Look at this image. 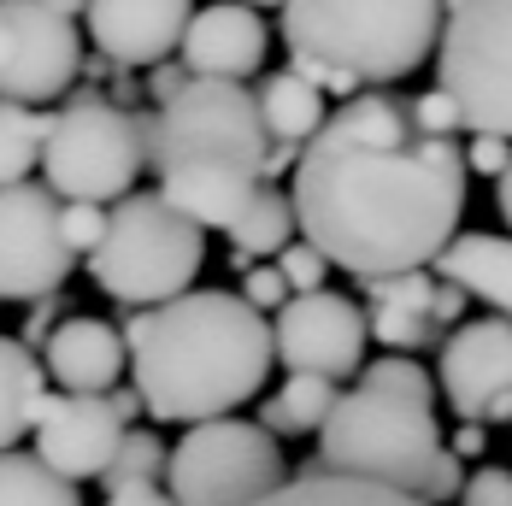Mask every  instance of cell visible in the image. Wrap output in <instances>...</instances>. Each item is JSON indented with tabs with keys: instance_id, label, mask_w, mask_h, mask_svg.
<instances>
[{
	"instance_id": "cell-23",
	"label": "cell",
	"mask_w": 512,
	"mask_h": 506,
	"mask_svg": "<svg viewBox=\"0 0 512 506\" xmlns=\"http://www.w3.org/2000/svg\"><path fill=\"white\" fill-rule=\"evenodd\" d=\"M336 383H324V377H289L277 395H265L259 401V430L271 436V442H283V436H318L324 430V418H330V406H336Z\"/></svg>"
},
{
	"instance_id": "cell-42",
	"label": "cell",
	"mask_w": 512,
	"mask_h": 506,
	"mask_svg": "<svg viewBox=\"0 0 512 506\" xmlns=\"http://www.w3.org/2000/svg\"><path fill=\"white\" fill-rule=\"evenodd\" d=\"M106 406L118 412V424H124V430H130V418H142V401H136V389H112V395H106Z\"/></svg>"
},
{
	"instance_id": "cell-45",
	"label": "cell",
	"mask_w": 512,
	"mask_h": 506,
	"mask_svg": "<svg viewBox=\"0 0 512 506\" xmlns=\"http://www.w3.org/2000/svg\"><path fill=\"white\" fill-rule=\"evenodd\" d=\"M236 6H248V12H259V6H283V0H236Z\"/></svg>"
},
{
	"instance_id": "cell-9",
	"label": "cell",
	"mask_w": 512,
	"mask_h": 506,
	"mask_svg": "<svg viewBox=\"0 0 512 506\" xmlns=\"http://www.w3.org/2000/svg\"><path fill=\"white\" fill-rule=\"evenodd\" d=\"M165 477L171 506H265L289 483V459L254 418H212L171 448Z\"/></svg>"
},
{
	"instance_id": "cell-3",
	"label": "cell",
	"mask_w": 512,
	"mask_h": 506,
	"mask_svg": "<svg viewBox=\"0 0 512 506\" xmlns=\"http://www.w3.org/2000/svg\"><path fill=\"white\" fill-rule=\"evenodd\" d=\"M265 124L254 89L242 83H189L148 118V165L159 201L195 230H230L265 183Z\"/></svg>"
},
{
	"instance_id": "cell-17",
	"label": "cell",
	"mask_w": 512,
	"mask_h": 506,
	"mask_svg": "<svg viewBox=\"0 0 512 506\" xmlns=\"http://www.w3.org/2000/svg\"><path fill=\"white\" fill-rule=\"evenodd\" d=\"M124 359V336L106 318H59L42 342V371L65 395H112Z\"/></svg>"
},
{
	"instance_id": "cell-25",
	"label": "cell",
	"mask_w": 512,
	"mask_h": 506,
	"mask_svg": "<svg viewBox=\"0 0 512 506\" xmlns=\"http://www.w3.org/2000/svg\"><path fill=\"white\" fill-rule=\"evenodd\" d=\"M42 142H48V112L0 101V189L30 183V171L42 165Z\"/></svg>"
},
{
	"instance_id": "cell-28",
	"label": "cell",
	"mask_w": 512,
	"mask_h": 506,
	"mask_svg": "<svg viewBox=\"0 0 512 506\" xmlns=\"http://www.w3.org/2000/svg\"><path fill=\"white\" fill-rule=\"evenodd\" d=\"M359 383H365V389H383V395H401V401H412V406H436V377H430L418 359L383 354L359 371Z\"/></svg>"
},
{
	"instance_id": "cell-22",
	"label": "cell",
	"mask_w": 512,
	"mask_h": 506,
	"mask_svg": "<svg viewBox=\"0 0 512 506\" xmlns=\"http://www.w3.org/2000/svg\"><path fill=\"white\" fill-rule=\"evenodd\" d=\"M230 236V265H259V259H277V253L295 242V206L277 183H259V195L242 206V218L224 230Z\"/></svg>"
},
{
	"instance_id": "cell-18",
	"label": "cell",
	"mask_w": 512,
	"mask_h": 506,
	"mask_svg": "<svg viewBox=\"0 0 512 506\" xmlns=\"http://www.w3.org/2000/svg\"><path fill=\"white\" fill-rule=\"evenodd\" d=\"M365 289V336L395 348L401 359H412V348H442L448 336L430 324V277L424 271H401V277H371Z\"/></svg>"
},
{
	"instance_id": "cell-4",
	"label": "cell",
	"mask_w": 512,
	"mask_h": 506,
	"mask_svg": "<svg viewBox=\"0 0 512 506\" xmlns=\"http://www.w3.org/2000/svg\"><path fill=\"white\" fill-rule=\"evenodd\" d=\"M442 36V0H283L289 59H318L342 77L401 83Z\"/></svg>"
},
{
	"instance_id": "cell-26",
	"label": "cell",
	"mask_w": 512,
	"mask_h": 506,
	"mask_svg": "<svg viewBox=\"0 0 512 506\" xmlns=\"http://www.w3.org/2000/svg\"><path fill=\"white\" fill-rule=\"evenodd\" d=\"M0 506H83V489L59 483L36 454H0Z\"/></svg>"
},
{
	"instance_id": "cell-2",
	"label": "cell",
	"mask_w": 512,
	"mask_h": 506,
	"mask_svg": "<svg viewBox=\"0 0 512 506\" xmlns=\"http://www.w3.org/2000/svg\"><path fill=\"white\" fill-rule=\"evenodd\" d=\"M136 401L159 424H212L259 401L271 377V324L230 289H189L154 312L124 318Z\"/></svg>"
},
{
	"instance_id": "cell-10",
	"label": "cell",
	"mask_w": 512,
	"mask_h": 506,
	"mask_svg": "<svg viewBox=\"0 0 512 506\" xmlns=\"http://www.w3.org/2000/svg\"><path fill=\"white\" fill-rule=\"evenodd\" d=\"M83 77V36L42 0H0V101L48 106Z\"/></svg>"
},
{
	"instance_id": "cell-34",
	"label": "cell",
	"mask_w": 512,
	"mask_h": 506,
	"mask_svg": "<svg viewBox=\"0 0 512 506\" xmlns=\"http://www.w3.org/2000/svg\"><path fill=\"white\" fill-rule=\"evenodd\" d=\"M460 159H465V177L477 171V177H495L501 183V171L512 165V142H501V136H471L460 148Z\"/></svg>"
},
{
	"instance_id": "cell-1",
	"label": "cell",
	"mask_w": 512,
	"mask_h": 506,
	"mask_svg": "<svg viewBox=\"0 0 512 506\" xmlns=\"http://www.w3.org/2000/svg\"><path fill=\"white\" fill-rule=\"evenodd\" d=\"M289 206L301 242L359 283L424 271L460 236V142L418 136L407 101L365 89L336 106L301 148Z\"/></svg>"
},
{
	"instance_id": "cell-11",
	"label": "cell",
	"mask_w": 512,
	"mask_h": 506,
	"mask_svg": "<svg viewBox=\"0 0 512 506\" xmlns=\"http://www.w3.org/2000/svg\"><path fill=\"white\" fill-rule=\"evenodd\" d=\"M365 348H371L365 312H359V301L336 295V289L295 295L271 318V354L289 377H324V383L359 377Z\"/></svg>"
},
{
	"instance_id": "cell-27",
	"label": "cell",
	"mask_w": 512,
	"mask_h": 506,
	"mask_svg": "<svg viewBox=\"0 0 512 506\" xmlns=\"http://www.w3.org/2000/svg\"><path fill=\"white\" fill-rule=\"evenodd\" d=\"M165 459H171V448L159 442L154 430H124V442H118V454H112V465H106V477H101L106 495L130 489V483H159Z\"/></svg>"
},
{
	"instance_id": "cell-44",
	"label": "cell",
	"mask_w": 512,
	"mask_h": 506,
	"mask_svg": "<svg viewBox=\"0 0 512 506\" xmlns=\"http://www.w3.org/2000/svg\"><path fill=\"white\" fill-rule=\"evenodd\" d=\"M42 6H53V12H65V18H71V24H77V18H83V6H89V0H42Z\"/></svg>"
},
{
	"instance_id": "cell-41",
	"label": "cell",
	"mask_w": 512,
	"mask_h": 506,
	"mask_svg": "<svg viewBox=\"0 0 512 506\" xmlns=\"http://www.w3.org/2000/svg\"><path fill=\"white\" fill-rule=\"evenodd\" d=\"M295 159H301V148L271 142V148H265V183H271V177H283V171H295Z\"/></svg>"
},
{
	"instance_id": "cell-30",
	"label": "cell",
	"mask_w": 512,
	"mask_h": 506,
	"mask_svg": "<svg viewBox=\"0 0 512 506\" xmlns=\"http://www.w3.org/2000/svg\"><path fill=\"white\" fill-rule=\"evenodd\" d=\"M271 265H277V277L289 283V295H318V289H324V277H330V265H324L307 242H289Z\"/></svg>"
},
{
	"instance_id": "cell-43",
	"label": "cell",
	"mask_w": 512,
	"mask_h": 506,
	"mask_svg": "<svg viewBox=\"0 0 512 506\" xmlns=\"http://www.w3.org/2000/svg\"><path fill=\"white\" fill-rule=\"evenodd\" d=\"M495 206H501V218L512 224V165L501 171V183H495Z\"/></svg>"
},
{
	"instance_id": "cell-13",
	"label": "cell",
	"mask_w": 512,
	"mask_h": 506,
	"mask_svg": "<svg viewBox=\"0 0 512 506\" xmlns=\"http://www.w3.org/2000/svg\"><path fill=\"white\" fill-rule=\"evenodd\" d=\"M436 389L454 406L460 424H512V324L507 318H471L460 324L442 359H436Z\"/></svg>"
},
{
	"instance_id": "cell-16",
	"label": "cell",
	"mask_w": 512,
	"mask_h": 506,
	"mask_svg": "<svg viewBox=\"0 0 512 506\" xmlns=\"http://www.w3.org/2000/svg\"><path fill=\"white\" fill-rule=\"evenodd\" d=\"M265 48H271V30L265 18L236 6V0H212V6H195L183 42H177V65L195 77V83H242L265 65Z\"/></svg>"
},
{
	"instance_id": "cell-15",
	"label": "cell",
	"mask_w": 512,
	"mask_h": 506,
	"mask_svg": "<svg viewBox=\"0 0 512 506\" xmlns=\"http://www.w3.org/2000/svg\"><path fill=\"white\" fill-rule=\"evenodd\" d=\"M195 18V0H89L83 6V24H89V42L112 71H130V65H165L183 30Z\"/></svg>"
},
{
	"instance_id": "cell-38",
	"label": "cell",
	"mask_w": 512,
	"mask_h": 506,
	"mask_svg": "<svg viewBox=\"0 0 512 506\" xmlns=\"http://www.w3.org/2000/svg\"><path fill=\"white\" fill-rule=\"evenodd\" d=\"M59 324V295H48V301H36L30 306V318H24V336L18 342H30V348H42L48 342V330Z\"/></svg>"
},
{
	"instance_id": "cell-31",
	"label": "cell",
	"mask_w": 512,
	"mask_h": 506,
	"mask_svg": "<svg viewBox=\"0 0 512 506\" xmlns=\"http://www.w3.org/2000/svg\"><path fill=\"white\" fill-rule=\"evenodd\" d=\"M59 236H65V248H71V259L101 248V236H106V206H59Z\"/></svg>"
},
{
	"instance_id": "cell-32",
	"label": "cell",
	"mask_w": 512,
	"mask_h": 506,
	"mask_svg": "<svg viewBox=\"0 0 512 506\" xmlns=\"http://www.w3.org/2000/svg\"><path fill=\"white\" fill-rule=\"evenodd\" d=\"M460 506H512V471L507 465H477V471H465Z\"/></svg>"
},
{
	"instance_id": "cell-14",
	"label": "cell",
	"mask_w": 512,
	"mask_h": 506,
	"mask_svg": "<svg viewBox=\"0 0 512 506\" xmlns=\"http://www.w3.org/2000/svg\"><path fill=\"white\" fill-rule=\"evenodd\" d=\"M30 436H36V459L59 483L77 489L89 477H106V465L124 442V424L106 406V395H48Z\"/></svg>"
},
{
	"instance_id": "cell-29",
	"label": "cell",
	"mask_w": 512,
	"mask_h": 506,
	"mask_svg": "<svg viewBox=\"0 0 512 506\" xmlns=\"http://www.w3.org/2000/svg\"><path fill=\"white\" fill-rule=\"evenodd\" d=\"M407 118L418 136H430V142H460V112H454V101L442 95V89H424V95H412L407 101Z\"/></svg>"
},
{
	"instance_id": "cell-12",
	"label": "cell",
	"mask_w": 512,
	"mask_h": 506,
	"mask_svg": "<svg viewBox=\"0 0 512 506\" xmlns=\"http://www.w3.org/2000/svg\"><path fill=\"white\" fill-rule=\"evenodd\" d=\"M71 248L59 236V201L42 183L0 189V301H48L71 277Z\"/></svg>"
},
{
	"instance_id": "cell-20",
	"label": "cell",
	"mask_w": 512,
	"mask_h": 506,
	"mask_svg": "<svg viewBox=\"0 0 512 506\" xmlns=\"http://www.w3.org/2000/svg\"><path fill=\"white\" fill-rule=\"evenodd\" d=\"M48 401V371L18 336H0V454H12Z\"/></svg>"
},
{
	"instance_id": "cell-36",
	"label": "cell",
	"mask_w": 512,
	"mask_h": 506,
	"mask_svg": "<svg viewBox=\"0 0 512 506\" xmlns=\"http://www.w3.org/2000/svg\"><path fill=\"white\" fill-rule=\"evenodd\" d=\"M189 83H195V77H189V71L177 65V59H165V65H154V71H148V83H142V95H148L154 106H171L177 95H183V89H189Z\"/></svg>"
},
{
	"instance_id": "cell-8",
	"label": "cell",
	"mask_w": 512,
	"mask_h": 506,
	"mask_svg": "<svg viewBox=\"0 0 512 506\" xmlns=\"http://www.w3.org/2000/svg\"><path fill=\"white\" fill-rule=\"evenodd\" d=\"M436 89L471 136L512 142V0H442Z\"/></svg>"
},
{
	"instance_id": "cell-39",
	"label": "cell",
	"mask_w": 512,
	"mask_h": 506,
	"mask_svg": "<svg viewBox=\"0 0 512 506\" xmlns=\"http://www.w3.org/2000/svg\"><path fill=\"white\" fill-rule=\"evenodd\" d=\"M106 506H171V495L159 483H130V489H112Z\"/></svg>"
},
{
	"instance_id": "cell-33",
	"label": "cell",
	"mask_w": 512,
	"mask_h": 506,
	"mask_svg": "<svg viewBox=\"0 0 512 506\" xmlns=\"http://www.w3.org/2000/svg\"><path fill=\"white\" fill-rule=\"evenodd\" d=\"M242 301L265 318V312H283L295 295H289V283L277 277V265H248V277H242Z\"/></svg>"
},
{
	"instance_id": "cell-40",
	"label": "cell",
	"mask_w": 512,
	"mask_h": 506,
	"mask_svg": "<svg viewBox=\"0 0 512 506\" xmlns=\"http://www.w3.org/2000/svg\"><path fill=\"white\" fill-rule=\"evenodd\" d=\"M483 448H489V430H483V424H454V448H448V454L460 459H477L483 454Z\"/></svg>"
},
{
	"instance_id": "cell-5",
	"label": "cell",
	"mask_w": 512,
	"mask_h": 506,
	"mask_svg": "<svg viewBox=\"0 0 512 506\" xmlns=\"http://www.w3.org/2000/svg\"><path fill=\"white\" fill-rule=\"evenodd\" d=\"M442 448L448 442H442L436 406H412L401 395L354 383L348 395H336L324 430H318L312 471L377 483V489H395V495L418 501L430 471H436V459H442Z\"/></svg>"
},
{
	"instance_id": "cell-35",
	"label": "cell",
	"mask_w": 512,
	"mask_h": 506,
	"mask_svg": "<svg viewBox=\"0 0 512 506\" xmlns=\"http://www.w3.org/2000/svg\"><path fill=\"white\" fill-rule=\"evenodd\" d=\"M460 489H465V465L442 448V459H436V471H430V483H424V495H418V501H424V506H448Z\"/></svg>"
},
{
	"instance_id": "cell-37",
	"label": "cell",
	"mask_w": 512,
	"mask_h": 506,
	"mask_svg": "<svg viewBox=\"0 0 512 506\" xmlns=\"http://www.w3.org/2000/svg\"><path fill=\"white\" fill-rule=\"evenodd\" d=\"M460 318H465V295L454 289V283H436V289H430V324H436L442 336H454Z\"/></svg>"
},
{
	"instance_id": "cell-7",
	"label": "cell",
	"mask_w": 512,
	"mask_h": 506,
	"mask_svg": "<svg viewBox=\"0 0 512 506\" xmlns=\"http://www.w3.org/2000/svg\"><path fill=\"white\" fill-rule=\"evenodd\" d=\"M142 165H148V118L112 106L95 89H83L59 112H48L42 189L59 206L124 201V195H136Z\"/></svg>"
},
{
	"instance_id": "cell-24",
	"label": "cell",
	"mask_w": 512,
	"mask_h": 506,
	"mask_svg": "<svg viewBox=\"0 0 512 506\" xmlns=\"http://www.w3.org/2000/svg\"><path fill=\"white\" fill-rule=\"evenodd\" d=\"M265 506H424L412 495H395V489H377V483H354V477H330V471H301L289 477Z\"/></svg>"
},
{
	"instance_id": "cell-6",
	"label": "cell",
	"mask_w": 512,
	"mask_h": 506,
	"mask_svg": "<svg viewBox=\"0 0 512 506\" xmlns=\"http://www.w3.org/2000/svg\"><path fill=\"white\" fill-rule=\"evenodd\" d=\"M206 265V236L177 218L159 195H124L106 212V236L89 253V277L95 289L112 295L130 312H154V306L189 295V283Z\"/></svg>"
},
{
	"instance_id": "cell-21",
	"label": "cell",
	"mask_w": 512,
	"mask_h": 506,
	"mask_svg": "<svg viewBox=\"0 0 512 506\" xmlns=\"http://www.w3.org/2000/svg\"><path fill=\"white\" fill-rule=\"evenodd\" d=\"M254 112L265 124V142H289V148H307L312 136L324 130V118H330L324 95L307 89L295 71H271L254 89Z\"/></svg>"
},
{
	"instance_id": "cell-19",
	"label": "cell",
	"mask_w": 512,
	"mask_h": 506,
	"mask_svg": "<svg viewBox=\"0 0 512 506\" xmlns=\"http://www.w3.org/2000/svg\"><path fill=\"white\" fill-rule=\"evenodd\" d=\"M436 283H454L465 301H483L489 318L512 324V236L465 230L436 253Z\"/></svg>"
}]
</instances>
